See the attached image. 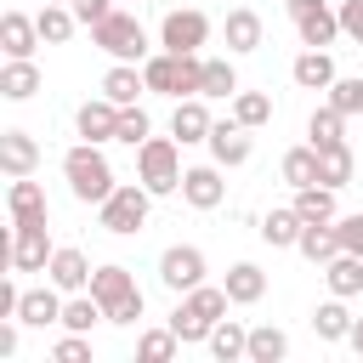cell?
<instances>
[{"mask_svg":"<svg viewBox=\"0 0 363 363\" xmlns=\"http://www.w3.org/2000/svg\"><path fill=\"white\" fill-rule=\"evenodd\" d=\"M227 306H233L227 284H199V289L176 295V312H170L176 340H182V346H204V340H210V329L227 318Z\"/></svg>","mask_w":363,"mask_h":363,"instance_id":"6da1fadb","label":"cell"},{"mask_svg":"<svg viewBox=\"0 0 363 363\" xmlns=\"http://www.w3.org/2000/svg\"><path fill=\"white\" fill-rule=\"evenodd\" d=\"M62 182H68V193H74L79 204H102V199L119 187L102 142H74V147L62 153Z\"/></svg>","mask_w":363,"mask_h":363,"instance_id":"7a4b0ae2","label":"cell"},{"mask_svg":"<svg viewBox=\"0 0 363 363\" xmlns=\"http://www.w3.org/2000/svg\"><path fill=\"white\" fill-rule=\"evenodd\" d=\"M142 74H147V91H153V96H170V102L204 91V57H199V51H187V57L153 51V57L142 62Z\"/></svg>","mask_w":363,"mask_h":363,"instance_id":"3957f363","label":"cell"},{"mask_svg":"<svg viewBox=\"0 0 363 363\" xmlns=\"http://www.w3.org/2000/svg\"><path fill=\"white\" fill-rule=\"evenodd\" d=\"M136 182H142L153 199L182 193V142H176V136H147V142L136 147Z\"/></svg>","mask_w":363,"mask_h":363,"instance_id":"277c9868","label":"cell"},{"mask_svg":"<svg viewBox=\"0 0 363 363\" xmlns=\"http://www.w3.org/2000/svg\"><path fill=\"white\" fill-rule=\"evenodd\" d=\"M91 45H96V51H108L113 62H147V57H153L147 28H142L130 11H119V6H113V11H108L96 28H91Z\"/></svg>","mask_w":363,"mask_h":363,"instance_id":"5b68a950","label":"cell"},{"mask_svg":"<svg viewBox=\"0 0 363 363\" xmlns=\"http://www.w3.org/2000/svg\"><path fill=\"white\" fill-rule=\"evenodd\" d=\"M147 210H153V193H147L142 182H119V187L96 204V221H102V233L130 238V233H142V227H147Z\"/></svg>","mask_w":363,"mask_h":363,"instance_id":"8992f818","label":"cell"},{"mask_svg":"<svg viewBox=\"0 0 363 363\" xmlns=\"http://www.w3.org/2000/svg\"><path fill=\"white\" fill-rule=\"evenodd\" d=\"M284 11L295 23L301 45H323L329 51L340 40V6H329V0H284Z\"/></svg>","mask_w":363,"mask_h":363,"instance_id":"52a82bcc","label":"cell"},{"mask_svg":"<svg viewBox=\"0 0 363 363\" xmlns=\"http://www.w3.org/2000/svg\"><path fill=\"white\" fill-rule=\"evenodd\" d=\"M204 272H210V261H204V250H199V244H170V250L159 255V284H164L170 295L199 289V284H204Z\"/></svg>","mask_w":363,"mask_h":363,"instance_id":"ba28073f","label":"cell"},{"mask_svg":"<svg viewBox=\"0 0 363 363\" xmlns=\"http://www.w3.org/2000/svg\"><path fill=\"white\" fill-rule=\"evenodd\" d=\"M51 255H57V244H51L45 221H17L11 227V272H45Z\"/></svg>","mask_w":363,"mask_h":363,"instance_id":"9c48e42d","label":"cell"},{"mask_svg":"<svg viewBox=\"0 0 363 363\" xmlns=\"http://www.w3.org/2000/svg\"><path fill=\"white\" fill-rule=\"evenodd\" d=\"M204 40H210V17H204V11H193V6L164 11V23H159V51L187 57V51H199Z\"/></svg>","mask_w":363,"mask_h":363,"instance_id":"30bf717a","label":"cell"},{"mask_svg":"<svg viewBox=\"0 0 363 363\" xmlns=\"http://www.w3.org/2000/svg\"><path fill=\"white\" fill-rule=\"evenodd\" d=\"M210 159L221 164V170H238V164H250V153H255V136L227 113V119H216V130H210Z\"/></svg>","mask_w":363,"mask_h":363,"instance_id":"8fae6325","label":"cell"},{"mask_svg":"<svg viewBox=\"0 0 363 363\" xmlns=\"http://www.w3.org/2000/svg\"><path fill=\"white\" fill-rule=\"evenodd\" d=\"M182 199H187L193 210H216V204L227 199L221 164H216V159H210V164H187V170H182Z\"/></svg>","mask_w":363,"mask_h":363,"instance_id":"7c38bea8","label":"cell"},{"mask_svg":"<svg viewBox=\"0 0 363 363\" xmlns=\"http://www.w3.org/2000/svg\"><path fill=\"white\" fill-rule=\"evenodd\" d=\"M221 40H227V51H233V57H250V51H261V40H267V28H261V11H250V6H233V11L221 17Z\"/></svg>","mask_w":363,"mask_h":363,"instance_id":"4fadbf2b","label":"cell"},{"mask_svg":"<svg viewBox=\"0 0 363 363\" xmlns=\"http://www.w3.org/2000/svg\"><path fill=\"white\" fill-rule=\"evenodd\" d=\"M210 130H216V119H210L204 96H182L176 113H170V136H176L182 147H199V142H210Z\"/></svg>","mask_w":363,"mask_h":363,"instance_id":"5bb4252c","label":"cell"},{"mask_svg":"<svg viewBox=\"0 0 363 363\" xmlns=\"http://www.w3.org/2000/svg\"><path fill=\"white\" fill-rule=\"evenodd\" d=\"M74 130H79V142H113V130H119V102H108V96L79 102Z\"/></svg>","mask_w":363,"mask_h":363,"instance_id":"9a60e30c","label":"cell"},{"mask_svg":"<svg viewBox=\"0 0 363 363\" xmlns=\"http://www.w3.org/2000/svg\"><path fill=\"white\" fill-rule=\"evenodd\" d=\"M91 261L74 250V244H57V255H51V267H45V278L62 289V295H79V289H91Z\"/></svg>","mask_w":363,"mask_h":363,"instance_id":"2e32d148","label":"cell"},{"mask_svg":"<svg viewBox=\"0 0 363 363\" xmlns=\"http://www.w3.org/2000/svg\"><path fill=\"white\" fill-rule=\"evenodd\" d=\"M289 79H295L301 91H329L340 74H335V57H329L323 45H306V51L289 62Z\"/></svg>","mask_w":363,"mask_h":363,"instance_id":"e0dca14e","label":"cell"},{"mask_svg":"<svg viewBox=\"0 0 363 363\" xmlns=\"http://www.w3.org/2000/svg\"><path fill=\"white\" fill-rule=\"evenodd\" d=\"M0 170L6 176H34L40 170V142L28 136V130H0Z\"/></svg>","mask_w":363,"mask_h":363,"instance_id":"ac0fdd59","label":"cell"},{"mask_svg":"<svg viewBox=\"0 0 363 363\" xmlns=\"http://www.w3.org/2000/svg\"><path fill=\"white\" fill-rule=\"evenodd\" d=\"M6 210H11V227H17V221H51L45 187L28 182V176H11V187H6Z\"/></svg>","mask_w":363,"mask_h":363,"instance_id":"d6986e66","label":"cell"},{"mask_svg":"<svg viewBox=\"0 0 363 363\" xmlns=\"http://www.w3.org/2000/svg\"><path fill=\"white\" fill-rule=\"evenodd\" d=\"M62 289L45 278V289H23V301H17V318L28 323V329H45V323H62Z\"/></svg>","mask_w":363,"mask_h":363,"instance_id":"ffe728a7","label":"cell"},{"mask_svg":"<svg viewBox=\"0 0 363 363\" xmlns=\"http://www.w3.org/2000/svg\"><path fill=\"white\" fill-rule=\"evenodd\" d=\"M45 40H40V23L34 17H23V11H6L0 17V51L6 57H34Z\"/></svg>","mask_w":363,"mask_h":363,"instance_id":"44dd1931","label":"cell"},{"mask_svg":"<svg viewBox=\"0 0 363 363\" xmlns=\"http://www.w3.org/2000/svg\"><path fill=\"white\" fill-rule=\"evenodd\" d=\"M34 91H40L34 57H6V68H0V96H6V102H28Z\"/></svg>","mask_w":363,"mask_h":363,"instance_id":"7402d4cb","label":"cell"},{"mask_svg":"<svg viewBox=\"0 0 363 363\" xmlns=\"http://www.w3.org/2000/svg\"><path fill=\"white\" fill-rule=\"evenodd\" d=\"M142 91H147V74H142L136 62H113V68L102 74V96H108V102H119V108H130Z\"/></svg>","mask_w":363,"mask_h":363,"instance_id":"603a6c76","label":"cell"},{"mask_svg":"<svg viewBox=\"0 0 363 363\" xmlns=\"http://www.w3.org/2000/svg\"><path fill=\"white\" fill-rule=\"evenodd\" d=\"M352 176H357V153H352V142H329V147H318V182H329V187H352Z\"/></svg>","mask_w":363,"mask_h":363,"instance_id":"cb8c5ba5","label":"cell"},{"mask_svg":"<svg viewBox=\"0 0 363 363\" xmlns=\"http://www.w3.org/2000/svg\"><path fill=\"white\" fill-rule=\"evenodd\" d=\"M295 250L312 261V267H329L335 255H340V238H335V221H306L301 227V238H295Z\"/></svg>","mask_w":363,"mask_h":363,"instance_id":"d4e9b609","label":"cell"},{"mask_svg":"<svg viewBox=\"0 0 363 363\" xmlns=\"http://www.w3.org/2000/svg\"><path fill=\"white\" fill-rule=\"evenodd\" d=\"M221 284H227V295H233V306H255V301L267 295V272H261L255 261H233Z\"/></svg>","mask_w":363,"mask_h":363,"instance_id":"484cf974","label":"cell"},{"mask_svg":"<svg viewBox=\"0 0 363 363\" xmlns=\"http://www.w3.org/2000/svg\"><path fill=\"white\" fill-rule=\"evenodd\" d=\"M204 346H210V357H216V363H238V357H250V329H244L238 318H221V323L210 329V340H204Z\"/></svg>","mask_w":363,"mask_h":363,"instance_id":"4316f807","label":"cell"},{"mask_svg":"<svg viewBox=\"0 0 363 363\" xmlns=\"http://www.w3.org/2000/svg\"><path fill=\"white\" fill-rule=\"evenodd\" d=\"M323 272V284H329V295H340V301H352V295H363V255H335L329 267H318Z\"/></svg>","mask_w":363,"mask_h":363,"instance_id":"83f0119b","label":"cell"},{"mask_svg":"<svg viewBox=\"0 0 363 363\" xmlns=\"http://www.w3.org/2000/svg\"><path fill=\"white\" fill-rule=\"evenodd\" d=\"M301 227H306V221H301V210L289 204V210H267L255 233H261V244H272V250H295V238H301Z\"/></svg>","mask_w":363,"mask_h":363,"instance_id":"f1b7e54d","label":"cell"},{"mask_svg":"<svg viewBox=\"0 0 363 363\" xmlns=\"http://www.w3.org/2000/svg\"><path fill=\"white\" fill-rule=\"evenodd\" d=\"M91 295L102 301V312H108L113 301H125V295H136V278H130V267H119V261H108V267H96V272H91Z\"/></svg>","mask_w":363,"mask_h":363,"instance_id":"f546056e","label":"cell"},{"mask_svg":"<svg viewBox=\"0 0 363 363\" xmlns=\"http://www.w3.org/2000/svg\"><path fill=\"white\" fill-rule=\"evenodd\" d=\"M96 323H108V312H102V301H96L91 289H79V295H68V301H62V329L91 335Z\"/></svg>","mask_w":363,"mask_h":363,"instance_id":"4dcf8cb0","label":"cell"},{"mask_svg":"<svg viewBox=\"0 0 363 363\" xmlns=\"http://www.w3.org/2000/svg\"><path fill=\"white\" fill-rule=\"evenodd\" d=\"M335 193H340V187H329V182L295 187V210H301V221H335V216H340V210H335Z\"/></svg>","mask_w":363,"mask_h":363,"instance_id":"1f68e13d","label":"cell"},{"mask_svg":"<svg viewBox=\"0 0 363 363\" xmlns=\"http://www.w3.org/2000/svg\"><path fill=\"white\" fill-rule=\"evenodd\" d=\"M352 312H346V301L340 295H329V301H318V312H312V329H318V340H346L352 335Z\"/></svg>","mask_w":363,"mask_h":363,"instance_id":"d6a6232c","label":"cell"},{"mask_svg":"<svg viewBox=\"0 0 363 363\" xmlns=\"http://www.w3.org/2000/svg\"><path fill=\"white\" fill-rule=\"evenodd\" d=\"M306 142H312V147H329V142H346V113H340L335 102H323V108H312V119H306Z\"/></svg>","mask_w":363,"mask_h":363,"instance_id":"836d02e7","label":"cell"},{"mask_svg":"<svg viewBox=\"0 0 363 363\" xmlns=\"http://www.w3.org/2000/svg\"><path fill=\"white\" fill-rule=\"evenodd\" d=\"M284 357H289V335L272 329V323H255V329H250V357H244V363H284Z\"/></svg>","mask_w":363,"mask_h":363,"instance_id":"e575fe53","label":"cell"},{"mask_svg":"<svg viewBox=\"0 0 363 363\" xmlns=\"http://www.w3.org/2000/svg\"><path fill=\"white\" fill-rule=\"evenodd\" d=\"M40 40L45 45H68L74 40V28H79V17H74V6H40Z\"/></svg>","mask_w":363,"mask_h":363,"instance_id":"d590c367","label":"cell"},{"mask_svg":"<svg viewBox=\"0 0 363 363\" xmlns=\"http://www.w3.org/2000/svg\"><path fill=\"white\" fill-rule=\"evenodd\" d=\"M199 96H238V68H233V51L227 57H204V91Z\"/></svg>","mask_w":363,"mask_h":363,"instance_id":"8d00e7d4","label":"cell"},{"mask_svg":"<svg viewBox=\"0 0 363 363\" xmlns=\"http://www.w3.org/2000/svg\"><path fill=\"white\" fill-rule=\"evenodd\" d=\"M278 170H284V182H289V187H312V182H318V147H312V142L289 147Z\"/></svg>","mask_w":363,"mask_h":363,"instance_id":"74e56055","label":"cell"},{"mask_svg":"<svg viewBox=\"0 0 363 363\" xmlns=\"http://www.w3.org/2000/svg\"><path fill=\"white\" fill-rule=\"evenodd\" d=\"M233 119H238L244 130H261V125L272 119V96H267V91H238V96H233Z\"/></svg>","mask_w":363,"mask_h":363,"instance_id":"f35d334b","label":"cell"},{"mask_svg":"<svg viewBox=\"0 0 363 363\" xmlns=\"http://www.w3.org/2000/svg\"><path fill=\"white\" fill-rule=\"evenodd\" d=\"M182 352V340H176V329L164 323V329H142V340H136V357L142 363H170Z\"/></svg>","mask_w":363,"mask_h":363,"instance_id":"ab89813d","label":"cell"},{"mask_svg":"<svg viewBox=\"0 0 363 363\" xmlns=\"http://www.w3.org/2000/svg\"><path fill=\"white\" fill-rule=\"evenodd\" d=\"M147 136H153V119H147V108H142V102L119 108V130H113V142H125V147H142Z\"/></svg>","mask_w":363,"mask_h":363,"instance_id":"60d3db41","label":"cell"},{"mask_svg":"<svg viewBox=\"0 0 363 363\" xmlns=\"http://www.w3.org/2000/svg\"><path fill=\"white\" fill-rule=\"evenodd\" d=\"M329 102L352 119V113H363V74H340L335 85H329Z\"/></svg>","mask_w":363,"mask_h":363,"instance_id":"b9f144b4","label":"cell"},{"mask_svg":"<svg viewBox=\"0 0 363 363\" xmlns=\"http://www.w3.org/2000/svg\"><path fill=\"white\" fill-rule=\"evenodd\" d=\"M51 363H91V335H74V329H62V340L51 346Z\"/></svg>","mask_w":363,"mask_h":363,"instance_id":"7bdbcfd3","label":"cell"},{"mask_svg":"<svg viewBox=\"0 0 363 363\" xmlns=\"http://www.w3.org/2000/svg\"><path fill=\"white\" fill-rule=\"evenodd\" d=\"M142 312H147V301H142V289H136V295H125V301H113V306H108V323L130 329V323H142Z\"/></svg>","mask_w":363,"mask_h":363,"instance_id":"ee69618b","label":"cell"},{"mask_svg":"<svg viewBox=\"0 0 363 363\" xmlns=\"http://www.w3.org/2000/svg\"><path fill=\"white\" fill-rule=\"evenodd\" d=\"M335 238L346 255H363V216H335Z\"/></svg>","mask_w":363,"mask_h":363,"instance_id":"f6af8a7d","label":"cell"},{"mask_svg":"<svg viewBox=\"0 0 363 363\" xmlns=\"http://www.w3.org/2000/svg\"><path fill=\"white\" fill-rule=\"evenodd\" d=\"M340 34L352 45H363V0H340Z\"/></svg>","mask_w":363,"mask_h":363,"instance_id":"bcb514c9","label":"cell"},{"mask_svg":"<svg viewBox=\"0 0 363 363\" xmlns=\"http://www.w3.org/2000/svg\"><path fill=\"white\" fill-rule=\"evenodd\" d=\"M74 6V17H79V28H96L108 11H113V0H68Z\"/></svg>","mask_w":363,"mask_h":363,"instance_id":"7dc6e473","label":"cell"},{"mask_svg":"<svg viewBox=\"0 0 363 363\" xmlns=\"http://www.w3.org/2000/svg\"><path fill=\"white\" fill-rule=\"evenodd\" d=\"M17 323H23V318H6V323H0V357H17Z\"/></svg>","mask_w":363,"mask_h":363,"instance_id":"c3c4849f","label":"cell"},{"mask_svg":"<svg viewBox=\"0 0 363 363\" xmlns=\"http://www.w3.org/2000/svg\"><path fill=\"white\" fill-rule=\"evenodd\" d=\"M17 301H23V289L17 284H0V318H17Z\"/></svg>","mask_w":363,"mask_h":363,"instance_id":"681fc988","label":"cell"},{"mask_svg":"<svg viewBox=\"0 0 363 363\" xmlns=\"http://www.w3.org/2000/svg\"><path fill=\"white\" fill-rule=\"evenodd\" d=\"M346 346H352V352H357V357H363V318H357V323H352V335H346Z\"/></svg>","mask_w":363,"mask_h":363,"instance_id":"f907efd6","label":"cell"},{"mask_svg":"<svg viewBox=\"0 0 363 363\" xmlns=\"http://www.w3.org/2000/svg\"><path fill=\"white\" fill-rule=\"evenodd\" d=\"M45 6H68V0H45Z\"/></svg>","mask_w":363,"mask_h":363,"instance_id":"816d5d0a","label":"cell"}]
</instances>
